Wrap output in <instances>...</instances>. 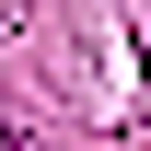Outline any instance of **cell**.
Returning <instances> with one entry per match:
<instances>
[{
	"mask_svg": "<svg viewBox=\"0 0 151 151\" xmlns=\"http://www.w3.org/2000/svg\"><path fill=\"white\" fill-rule=\"evenodd\" d=\"M0 151H23V139H12V128H0Z\"/></svg>",
	"mask_w": 151,
	"mask_h": 151,
	"instance_id": "cell-1",
	"label": "cell"
}]
</instances>
